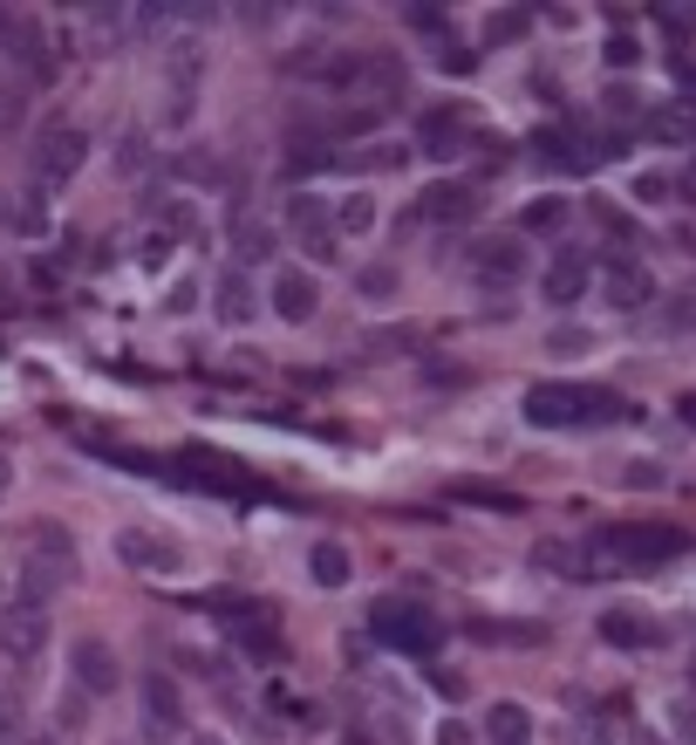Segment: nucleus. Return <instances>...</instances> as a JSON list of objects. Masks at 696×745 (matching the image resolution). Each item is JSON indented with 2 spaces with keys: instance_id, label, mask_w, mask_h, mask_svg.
<instances>
[{
  "instance_id": "9b49d317",
  "label": "nucleus",
  "mask_w": 696,
  "mask_h": 745,
  "mask_svg": "<svg viewBox=\"0 0 696 745\" xmlns=\"http://www.w3.org/2000/svg\"><path fill=\"white\" fill-rule=\"evenodd\" d=\"M465 124H471V116H465V110H450V103L424 110V116H417V131H424V151H430V158H450V151L465 144V137H458Z\"/></svg>"
},
{
  "instance_id": "473e14b6",
  "label": "nucleus",
  "mask_w": 696,
  "mask_h": 745,
  "mask_svg": "<svg viewBox=\"0 0 696 745\" xmlns=\"http://www.w3.org/2000/svg\"><path fill=\"white\" fill-rule=\"evenodd\" d=\"M205 745H219V738H205Z\"/></svg>"
},
{
  "instance_id": "c756f323",
  "label": "nucleus",
  "mask_w": 696,
  "mask_h": 745,
  "mask_svg": "<svg viewBox=\"0 0 696 745\" xmlns=\"http://www.w3.org/2000/svg\"><path fill=\"white\" fill-rule=\"evenodd\" d=\"M437 745H471V732H465L458 718H450V725H437Z\"/></svg>"
},
{
  "instance_id": "bb28decb",
  "label": "nucleus",
  "mask_w": 696,
  "mask_h": 745,
  "mask_svg": "<svg viewBox=\"0 0 696 745\" xmlns=\"http://www.w3.org/2000/svg\"><path fill=\"white\" fill-rule=\"evenodd\" d=\"M526 226H560V199H540V206H526Z\"/></svg>"
},
{
  "instance_id": "2f4dec72",
  "label": "nucleus",
  "mask_w": 696,
  "mask_h": 745,
  "mask_svg": "<svg viewBox=\"0 0 696 745\" xmlns=\"http://www.w3.org/2000/svg\"><path fill=\"white\" fill-rule=\"evenodd\" d=\"M0 486H8V458H0Z\"/></svg>"
},
{
  "instance_id": "7c9ffc66",
  "label": "nucleus",
  "mask_w": 696,
  "mask_h": 745,
  "mask_svg": "<svg viewBox=\"0 0 696 745\" xmlns=\"http://www.w3.org/2000/svg\"><path fill=\"white\" fill-rule=\"evenodd\" d=\"M14 745H49V738H14Z\"/></svg>"
},
{
  "instance_id": "f03ea898",
  "label": "nucleus",
  "mask_w": 696,
  "mask_h": 745,
  "mask_svg": "<svg viewBox=\"0 0 696 745\" xmlns=\"http://www.w3.org/2000/svg\"><path fill=\"white\" fill-rule=\"evenodd\" d=\"M368 637L389 643V650H409V656H430V650L444 643L437 615H430L424 602H403V596H383L376 609H368Z\"/></svg>"
},
{
  "instance_id": "f8f14e48",
  "label": "nucleus",
  "mask_w": 696,
  "mask_h": 745,
  "mask_svg": "<svg viewBox=\"0 0 696 745\" xmlns=\"http://www.w3.org/2000/svg\"><path fill=\"white\" fill-rule=\"evenodd\" d=\"M471 267H478V281H519V267H526V247L519 240H485L478 253H471Z\"/></svg>"
},
{
  "instance_id": "4be33fe9",
  "label": "nucleus",
  "mask_w": 696,
  "mask_h": 745,
  "mask_svg": "<svg viewBox=\"0 0 696 745\" xmlns=\"http://www.w3.org/2000/svg\"><path fill=\"white\" fill-rule=\"evenodd\" d=\"M607 294L622 301V308H642L648 301V273L642 267H607Z\"/></svg>"
},
{
  "instance_id": "dca6fc26",
  "label": "nucleus",
  "mask_w": 696,
  "mask_h": 745,
  "mask_svg": "<svg viewBox=\"0 0 696 745\" xmlns=\"http://www.w3.org/2000/svg\"><path fill=\"white\" fill-rule=\"evenodd\" d=\"M273 247H280V232H273L267 219H253V213H239V219H232V253H239L246 267H253V260H267Z\"/></svg>"
},
{
  "instance_id": "f3484780",
  "label": "nucleus",
  "mask_w": 696,
  "mask_h": 745,
  "mask_svg": "<svg viewBox=\"0 0 696 745\" xmlns=\"http://www.w3.org/2000/svg\"><path fill=\"white\" fill-rule=\"evenodd\" d=\"M116 555L131 561V568H178V547L172 540H150V534H123Z\"/></svg>"
},
{
  "instance_id": "ddd939ff",
  "label": "nucleus",
  "mask_w": 696,
  "mask_h": 745,
  "mask_svg": "<svg viewBox=\"0 0 696 745\" xmlns=\"http://www.w3.org/2000/svg\"><path fill=\"white\" fill-rule=\"evenodd\" d=\"M314 281H308V273H280V281H273V315L280 322H314Z\"/></svg>"
},
{
  "instance_id": "0eeeda50",
  "label": "nucleus",
  "mask_w": 696,
  "mask_h": 745,
  "mask_svg": "<svg viewBox=\"0 0 696 745\" xmlns=\"http://www.w3.org/2000/svg\"><path fill=\"white\" fill-rule=\"evenodd\" d=\"M69 671H75V684L90 691V697H110V691H116V677H123V671H116V650H110V643H96V637H82V643L69 650Z\"/></svg>"
},
{
  "instance_id": "9d476101",
  "label": "nucleus",
  "mask_w": 696,
  "mask_h": 745,
  "mask_svg": "<svg viewBox=\"0 0 696 745\" xmlns=\"http://www.w3.org/2000/svg\"><path fill=\"white\" fill-rule=\"evenodd\" d=\"M430 226H465L471 213H478V192L471 185H458V178H444V185H430L424 192V206H417Z\"/></svg>"
},
{
  "instance_id": "423d86ee",
  "label": "nucleus",
  "mask_w": 696,
  "mask_h": 745,
  "mask_svg": "<svg viewBox=\"0 0 696 745\" xmlns=\"http://www.w3.org/2000/svg\"><path fill=\"white\" fill-rule=\"evenodd\" d=\"M287 226H294V240H301V253H314V260H335V219H328L308 192H294L287 199Z\"/></svg>"
},
{
  "instance_id": "39448f33",
  "label": "nucleus",
  "mask_w": 696,
  "mask_h": 745,
  "mask_svg": "<svg viewBox=\"0 0 696 745\" xmlns=\"http://www.w3.org/2000/svg\"><path fill=\"white\" fill-rule=\"evenodd\" d=\"M0 650H8L14 663L41 656V650H49V609H28V602H14L8 615H0Z\"/></svg>"
},
{
  "instance_id": "6ab92c4d",
  "label": "nucleus",
  "mask_w": 696,
  "mask_h": 745,
  "mask_svg": "<svg viewBox=\"0 0 696 745\" xmlns=\"http://www.w3.org/2000/svg\"><path fill=\"white\" fill-rule=\"evenodd\" d=\"M308 568H314L321 588H342V581H349V547H342V540H321L314 555H308Z\"/></svg>"
},
{
  "instance_id": "412c9836",
  "label": "nucleus",
  "mask_w": 696,
  "mask_h": 745,
  "mask_svg": "<svg viewBox=\"0 0 696 745\" xmlns=\"http://www.w3.org/2000/svg\"><path fill=\"white\" fill-rule=\"evenodd\" d=\"M601 637H607V643H622V650H635V643H655V630H648L642 615H629V609H614V615L601 622Z\"/></svg>"
},
{
  "instance_id": "7ed1b4c3",
  "label": "nucleus",
  "mask_w": 696,
  "mask_h": 745,
  "mask_svg": "<svg viewBox=\"0 0 696 745\" xmlns=\"http://www.w3.org/2000/svg\"><path fill=\"white\" fill-rule=\"evenodd\" d=\"M82 165H90V131H75V124H62V131H49V137L34 144V185L41 192L69 185Z\"/></svg>"
},
{
  "instance_id": "aec40b11",
  "label": "nucleus",
  "mask_w": 696,
  "mask_h": 745,
  "mask_svg": "<svg viewBox=\"0 0 696 745\" xmlns=\"http://www.w3.org/2000/svg\"><path fill=\"white\" fill-rule=\"evenodd\" d=\"M581 288H588V267L573 260V253H560V260L547 267V301H573Z\"/></svg>"
},
{
  "instance_id": "cd10ccee",
  "label": "nucleus",
  "mask_w": 696,
  "mask_h": 745,
  "mask_svg": "<svg viewBox=\"0 0 696 745\" xmlns=\"http://www.w3.org/2000/svg\"><path fill=\"white\" fill-rule=\"evenodd\" d=\"M409 21H417L424 34H444V14H437V8H409Z\"/></svg>"
},
{
  "instance_id": "2eb2a0df",
  "label": "nucleus",
  "mask_w": 696,
  "mask_h": 745,
  "mask_svg": "<svg viewBox=\"0 0 696 745\" xmlns=\"http://www.w3.org/2000/svg\"><path fill=\"white\" fill-rule=\"evenodd\" d=\"M485 745H532L526 704H491V712H485Z\"/></svg>"
},
{
  "instance_id": "393cba45",
  "label": "nucleus",
  "mask_w": 696,
  "mask_h": 745,
  "mask_svg": "<svg viewBox=\"0 0 696 745\" xmlns=\"http://www.w3.org/2000/svg\"><path fill=\"white\" fill-rule=\"evenodd\" d=\"M362 294L376 301V294H396V267H362Z\"/></svg>"
},
{
  "instance_id": "1a4fd4ad",
  "label": "nucleus",
  "mask_w": 696,
  "mask_h": 745,
  "mask_svg": "<svg viewBox=\"0 0 696 745\" xmlns=\"http://www.w3.org/2000/svg\"><path fill=\"white\" fill-rule=\"evenodd\" d=\"M601 547H607V555H629V561H655V555H676L683 534H663V527H607Z\"/></svg>"
},
{
  "instance_id": "b1692460",
  "label": "nucleus",
  "mask_w": 696,
  "mask_h": 745,
  "mask_svg": "<svg viewBox=\"0 0 696 745\" xmlns=\"http://www.w3.org/2000/svg\"><path fill=\"white\" fill-rule=\"evenodd\" d=\"M648 131H655V137H676V144H683V137L696 131V116H689V110H655V116H648Z\"/></svg>"
},
{
  "instance_id": "f257e3e1",
  "label": "nucleus",
  "mask_w": 696,
  "mask_h": 745,
  "mask_svg": "<svg viewBox=\"0 0 696 745\" xmlns=\"http://www.w3.org/2000/svg\"><path fill=\"white\" fill-rule=\"evenodd\" d=\"M526 417L532 424H601V417H622V397L588 383H532L526 390Z\"/></svg>"
},
{
  "instance_id": "6e6552de",
  "label": "nucleus",
  "mask_w": 696,
  "mask_h": 745,
  "mask_svg": "<svg viewBox=\"0 0 696 745\" xmlns=\"http://www.w3.org/2000/svg\"><path fill=\"white\" fill-rule=\"evenodd\" d=\"M144 725L157 732V738H178L185 732V697H178V684L172 677H144Z\"/></svg>"
},
{
  "instance_id": "c85d7f7f",
  "label": "nucleus",
  "mask_w": 696,
  "mask_h": 745,
  "mask_svg": "<svg viewBox=\"0 0 696 745\" xmlns=\"http://www.w3.org/2000/svg\"><path fill=\"white\" fill-rule=\"evenodd\" d=\"M519 21H526V14H499V21H491V42H512Z\"/></svg>"
},
{
  "instance_id": "20e7f679",
  "label": "nucleus",
  "mask_w": 696,
  "mask_h": 745,
  "mask_svg": "<svg viewBox=\"0 0 696 745\" xmlns=\"http://www.w3.org/2000/svg\"><path fill=\"white\" fill-rule=\"evenodd\" d=\"M157 473H172V479H185V486H205V493H232V499H253L260 493V479H246L232 458H219V452H185L178 465H157Z\"/></svg>"
},
{
  "instance_id": "5701e85b",
  "label": "nucleus",
  "mask_w": 696,
  "mask_h": 745,
  "mask_svg": "<svg viewBox=\"0 0 696 745\" xmlns=\"http://www.w3.org/2000/svg\"><path fill=\"white\" fill-rule=\"evenodd\" d=\"M368 226H376V199H368V192H349L342 213H335V232H368Z\"/></svg>"
},
{
  "instance_id": "a878e982",
  "label": "nucleus",
  "mask_w": 696,
  "mask_h": 745,
  "mask_svg": "<svg viewBox=\"0 0 696 745\" xmlns=\"http://www.w3.org/2000/svg\"><path fill=\"white\" fill-rule=\"evenodd\" d=\"M14 738H21V704L0 691V745H14Z\"/></svg>"
},
{
  "instance_id": "a211bd4d",
  "label": "nucleus",
  "mask_w": 696,
  "mask_h": 745,
  "mask_svg": "<svg viewBox=\"0 0 696 745\" xmlns=\"http://www.w3.org/2000/svg\"><path fill=\"white\" fill-rule=\"evenodd\" d=\"M164 75H172L178 96H191L198 75H205V49H198V42H172V55H164Z\"/></svg>"
},
{
  "instance_id": "4468645a",
  "label": "nucleus",
  "mask_w": 696,
  "mask_h": 745,
  "mask_svg": "<svg viewBox=\"0 0 696 745\" xmlns=\"http://www.w3.org/2000/svg\"><path fill=\"white\" fill-rule=\"evenodd\" d=\"M219 322H232V329H246V322H253L260 315V294H253V281H246V273H226V281H219Z\"/></svg>"
}]
</instances>
